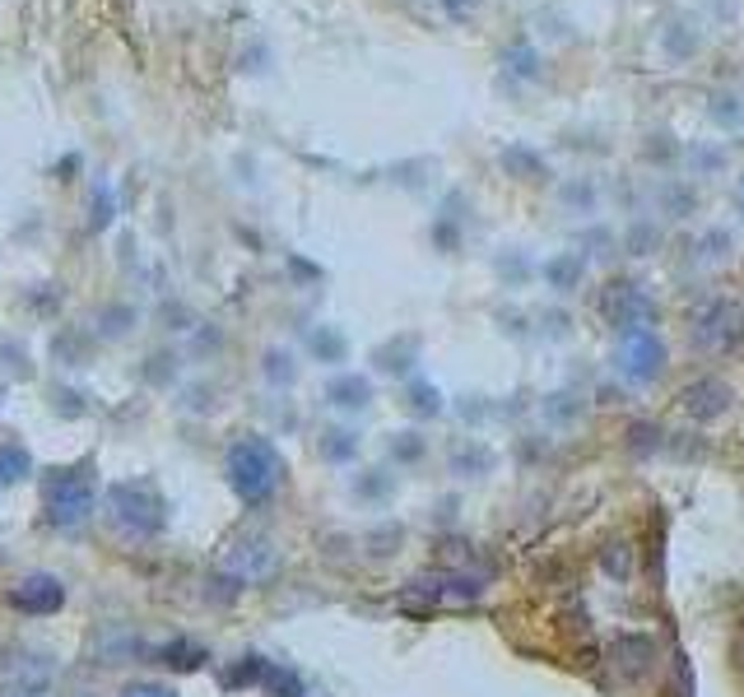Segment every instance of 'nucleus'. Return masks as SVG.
Masks as SVG:
<instances>
[{"label":"nucleus","mask_w":744,"mask_h":697,"mask_svg":"<svg viewBox=\"0 0 744 697\" xmlns=\"http://www.w3.org/2000/svg\"><path fill=\"white\" fill-rule=\"evenodd\" d=\"M228 483H233V493H238L243 502H251V507L275 498L280 483H284V460L275 452V442L257 437V433L233 442L228 447Z\"/></svg>","instance_id":"nucleus-1"},{"label":"nucleus","mask_w":744,"mask_h":697,"mask_svg":"<svg viewBox=\"0 0 744 697\" xmlns=\"http://www.w3.org/2000/svg\"><path fill=\"white\" fill-rule=\"evenodd\" d=\"M108 521L131 539H149L168 526V502L149 479H122L108 489Z\"/></svg>","instance_id":"nucleus-2"},{"label":"nucleus","mask_w":744,"mask_h":697,"mask_svg":"<svg viewBox=\"0 0 744 697\" xmlns=\"http://www.w3.org/2000/svg\"><path fill=\"white\" fill-rule=\"evenodd\" d=\"M43 507L47 521L56 530H80L84 521L93 516V479H89V465H66V470H52L43 479Z\"/></svg>","instance_id":"nucleus-3"},{"label":"nucleus","mask_w":744,"mask_h":697,"mask_svg":"<svg viewBox=\"0 0 744 697\" xmlns=\"http://www.w3.org/2000/svg\"><path fill=\"white\" fill-rule=\"evenodd\" d=\"M56 679V665L47 651L5 647L0 651V697H43Z\"/></svg>","instance_id":"nucleus-4"},{"label":"nucleus","mask_w":744,"mask_h":697,"mask_svg":"<svg viewBox=\"0 0 744 697\" xmlns=\"http://www.w3.org/2000/svg\"><path fill=\"white\" fill-rule=\"evenodd\" d=\"M600 317L619 335L652 331V325H656V302L642 294L633 279H615V284H605V294H600Z\"/></svg>","instance_id":"nucleus-5"},{"label":"nucleus","mask_w":744,"mask_h":697,"mask_svg":"<svg viewBox=\"0 0 744 697\" xmlns=\"http://www.w3.org/2000/svg\"><path fill=\"white\" fill-rule=\"evenodd\" d=\"M665 363H670V354H665V340L656 331H633L615 348V367L629 386H652L665 373Z\"/></svg>","instance_id":"nucleus-6"},{"label":"nucleus","mask_w":744,"mask_h":697,"mask_svg":"<svg viewBox=\"0 0 744 697\" xmlns=\"http://www.w3.org/2000/svg\"><path fill=\"white\" fill-rule=\"evenodd\" d=\"M275 568H280V553H275V545H270L266 535L233 539L228 553H224V572L233 576V586H257V581L275 576Z\"/></svg>","instance_id":"nucleus-7"},{"label":"nucleus","mask_w":744,"mask_h":697,"mask_svg":"<svg viewBox=\"0 0 744 697\" xmlns=\"http://www.w3.org/2000/svg\"><path fill=\"white\" fill-rule=\"evenodd\" d=\"M10 605L19 609V614H33V618H47V614H56L66 605V586L56 576H47V572H37V576H24L19 586L10 591Z\"/></svg>","instance_id":"nucleus-8"},{"label":"nucleus","mask_w":744,"mask_h":697,"mask_svg":"<svg viewBox=\"0 0 744 697\" xmlns=\"http://www.w3.org/2000/svg\"><path fill=\"white\" fill-rule=\"evenodd\" d=\"M684 414L689 419H698V423H712V419H721L731 410V386L726 381H717V377H698V381H689L684 386Z\"/></svg>","instance_id":"nucleus-9"},{"label":"nucleus","mask_w":744,"mask_h":697,"mask_svg":"<svg viewBox=\"0 0 744 697\" xmlns=\"http://www.w3.org/2000/svg\"><path fill=\"white\" fill-rule=\"evenodd\" d=\"M656 661V642L642 632H619L610 637V665L623 674V679H642Z\"/></svg>","instance_id":"nucleus-10"},{"label":"nucleus","mask_w":744,"mask_h":697,"mask_svg":"<svg viewBox=\"0 0 744 697\" xmlns=\"http://www.w3.org/2000/svg\"><path fill=\"white\" fill-rule=\"evenodd\" d=\"M326 400L336 404V410H363V404L372 400V381L359 377V373H345L326 386Z\"/></svg>","instance_id":"nucleus-11"},{"label":"nucleus","mask_w":744,"mask_h":697,"mask_svg":"<svg viewBox=\"0 0 744 697\" xmlns=\"http://www.w3.org/2000/svg\"><path fill=\"white\" fill-rule=\"evenodd\" d=\"M205 661H210V651H205L201 642H187V637H178V642H164V647H159V665L178 670V674H195Z\"/></svg>","instance_id":"nucleus-12"},{"label":"nucleus","mask_w":744,"mask_h":697,"mask_svg":"<svg viewBox=\"0 0 744 697\" xmlns=\"http://www.w3.org/2000/svg\"><path fill=\"white\" fill-rule=\"evenodd\" d=\"M731 321H735V312H731L726 302L708 307V312L698 317V340H702V344H717V348H721V344H731V331H735Z\"/></svg>","instance_id":"nucleus-13"},{"label":"nucleus","mask_w":744,"mask_h":697,"mask_svg":"<svg viewBox=\"0 0 744 697\" xmlns=\"http://www.w3.org/2000/svg\"><path fill=\"white\" fill-rule=\"evenodd\" d=\"M33 475V456L14 442H0V483H24Z\"/></svg>","instance_id":"nucleus-14"},{"label":"nucleus","mask_w":744,"mask_h":697,"mask_svg":"<svg viewBox=\"0 0 744 697\" xmlns=\"http://www.w3.org/2000/svg\"><path fill=\"white\" fill-rule=\"evenodd\" d=\"M266 697H303V674L298 670H289V665H270L266 670V679H261Z\"/></svg>","instance_id":"nucleus-15"},{"label":"nucleus","mask_w":744,"mask_h":697,"mask_svg":"<svg viewBox=\"0 0 744 697\" xmlns=\"http://www.w3.org/2000/svg\"><path fill=\"white\" fill-rule=\"evenodd\" d=\"M266 670H270V661H266V655H243V661L224 674V688H247V684H261V679H266Z\"/></svg>","instance_id":"nucleus-16"},{"label":"nucleus","mask_w":744,"mask_h":697,"mask_svg":"<svg viewBox=\"0 0 744 697\" xmlns=\"http://www.w3.org/2000/svg\"><path fill=\"white\" fill-rule=\"evenodd\" d=\"M503 163L512 168V172H521V182H540L544 178V163L536 159V153H526V149H507Z\"/></svg>","instance_id":"nucleus-17"},{"label":"nucleus","mask_w":744,"mask_h":697,"mask_svg":"<svg viewBox=\"0 0 744 697\" xmlns=\"http://www.w3.org/2000/svg\"><path fill=\"white\" fill-rule=\"evenodd\" d=\"M312 354L326 358V363H336V358H345V340L336 331H312Z\"/></svg>","instance_id":"nucleus-18"},{"label":"nucleus","mask_w":744,"mask_h":697,"mask_svg":"<svg viewBox=\"0 0 744 697\" xmlns=\"http://www.w3.org/2000/svg\"><path fill=\"white\" fill-rule=\"evenodd\" d=\"M577 275H582V261H577V256H559V261L550 265L554 288H573V284H577Z\"/></svg>","instance_id":"nucleus-19"},{"label":"nucleus","mask_w":744,"mask_h":697,"mask_svg":"<svg viewBox=\"0 0 744 697\" xmlns=\"http://www.w3.org/2000/svg\"><path fill=\"white\" fill-rule=\"evenodd\" d=\"M354 447H359L354 433H326V442H322V452L330 460H349V456H354Z\"/></svg>","instance_id":"nucleus-20"},{"label":"nucleus","mask_w":744,"mask_h":697,"mask_svg":"<svg viewBox=\"0 0 744 697\" xmlns=\"http://www.w3.org/2000/svg\"><path fill=\"white\" fill-rule=\"evenodd\" d=\"M629 447L633 452H656L661 447V429H656V423H633V429H629Z\"/></svg>","instance_id":"nucleus-21"},{"label":"nucleus","mask_w":744,"mask_h":697,"mask_svg":"<svg viewBox=\"0 0 744 697\" xmlns=\"http://www.w3.org/2000/svg\"><path fill=\"white\" fill-rule=\"evenodd\" d=\"M409 410H415V414H438L442 404H438L433 386H409Z\"/></svg>","instance_id":"nucleus-22"},{"label":"nucleus","mask_w":744,"mask_h":697,"mask_svg":"<svg viewBox=\"0 0 744 697\" xmlns=\"http://www.w3.org/2000/svg\"><path fill=\"white\" fill-rule=\"evenodd\" d=\"M112 209H116V201H112V191H108V186H98V191H93V228H108V219H112Z\"/></svg>","instance_id":"nucleus-23"},{"label":"nucleus","mask_w":744,"mask_h":697,"mask_svg":"<svg viewBox=\"0 0 744 697\" xmlns=\"http://www.w3.org/2000/svg\"><path fill=\"white\" fill-rule=\"evenodd\" d=\"M396 456H401V460H415V456H424V437H415V433H401V442H396Z\"/></svg>","instance_id":"nucleus-24"},{"label":"nucleus","mask_w":744,"mask_h":697,"mask_svg":"<svg viewBox=\"0 0 744 697\" xmlns=\"http://www.w3.org/2000/svg\"><path fill=\"white\" fill-rule=\"evenodd\" d=\"M126 697H178V693L164 688V684H131Z\"/></svg>","instance_id":"nucleus-25"},{"label":"nucleus","mask_w":744,"mask_h":697,"mask_svg":"<svg viewBox=\"0 0 744 697\" xmlns=\"http://www.w3.org/2000/svg\"><path fill=\"white\" fill-rule=\"evenodd\" d=\"M679 679H684L679 697H694V670H689V661H684V655H679Z\"/></svg>","instance_id":"nucleus-26"},{"label":"nucleus","mask_w":744,"mask_h":697,"mask_svg":"<svg viewBox=\"0 0 744 697\" xmlns=\"http://www.w3.org/2000/svg\"><path fill=\"white\" fill-rule=\"evenodd\" d=\"M615 553H610V572L615 576H623V568H629V553H623V545H610Z\"/></svg>","instance_id":"nucleus-27"},{"label":"nucleus","mask_w":744,"mask_h":697,"mask_svg":"<svg viewBox=\"0 0 744 697\" xmlns=\"http://www.w3.org/2000/svg\"><path fill=\"white\" fill-rule=\"evenodd\" d=\"M740 209H744V178H740Z\"/></svg>","instance_id":"nucleus-28"},{"label":"nucleus","mask_w":744,"mask_h":697,"mask_svg":"<svg viewBox=\"0 0 744 697\" xmlns=\"http://www.w3.org/2000/svg\"><path fill=\"white\" fill-rule=\"evenodd\" d=\"M0 400H5V386H0Z\"/></svg>","instance_id":"nucleus-29"}]
</instances>
